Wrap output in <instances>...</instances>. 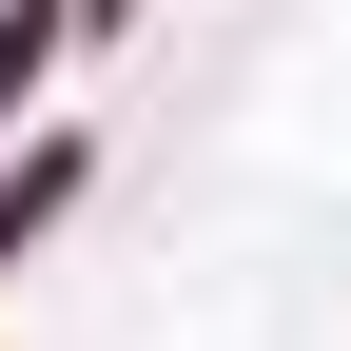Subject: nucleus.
Listing matches in <instances>:
<instances>
[{"label":"nucleus","instance_id":"1","mask_svg":"<svg viewBox=\"0 0 351 351\" xmlns=\"http://www.w3.org/2000/svg\"><path fill=\"white\" fill-rule=\"evenodd\" d=\"M59 195H78V156H20V176H0V254H20V234H39Z\"/></svg>","mask_w":351,"mask_h":351},{"label":"nucleus","instance_id":"2","mask_svg":"<svg viewBox=\"0 0 351 351\" xmlns=\"http://www.w3.org/2000/svg\"><path fill=\"white\" fill-rule=\"evenodd\" d=\"M39 39H59V20L20 0V20H0V117H20V78H39Z\"/></svg>","mask_w":351,"mask_h":351}]
</instances>
